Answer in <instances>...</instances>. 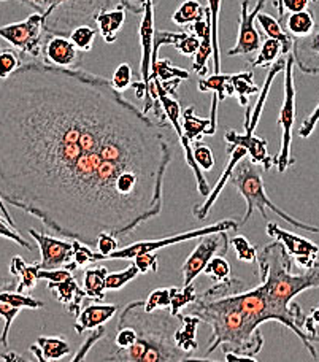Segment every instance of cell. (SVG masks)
Here are the masks:
<instances>
[{"instance_id":"11","label":"cell","mask_w":319,"mask_h":362,"mask_svg":"<svg viewBox=\"0 0 319 362\" xmlns=\"http://www.w3.org/2000/svg\"><path fill=\"white\" fill-rule=\"evenodd\" d=\"M38 280H47L48 289L57 302H61L65 310L76 316L81 312L83 300L86 299L84 289L78 286L76 280L67 269H53V270H38Z\"/></svg>"},{"instance_id":"42","label":"cell","mask_w":319,"mask_h":362,"mask_svg":"<svg viewBox=\"0 0 319 362\" xmlns=\"http://www.w3.org/2000/svg\"><path fill=\"white\" fill-rule=\"evenodd\" d=\"M204 274L214 281H224L227 278H231V264L226 261L224 256H214L207 264Z\"/></svg>"},{"instance_id":"51","label":"cell","mask_w":319,"mask_h":362,"mask_svg":"<svg viewBox=\"0 0 319 362\" xmlns=\"http://www.w3.org/2000/svg\"><path fill=\"white\" fill-rule=\"evenodd\" d=\"M137 340L135 331L129 326L118 327V332L115 335V346L116 350H127V348L132 346Z\"/></svg>"},{"instance_id":"23","label":"cell","mask_w":319,"mask_h":362,"mask_svg":"<svg viewBox=\"0 0 319 362\" xmlns=\"http://www.w3.org/2000/svg\"><path fill=\"white\" fill-rule=\"evenodd\" d=\"M200 325V318L195 315H183L181 313V322L180 326L175 329L173 339L175 344L180 348L181 351H185L187 356L195 359L194 353L199 350V344H197V329Z\"/></svg>"},{"instance_id":"9","label":"cell","mask_w":319,"mask_h":362,"mask_svg":"<svg viewBox=\"0 0 319 362\" xmlns=\"http://www.w3.org/2000/svg\"><path fill=\"white\" fill-rule=\"evenodd\" d=\"M47 30L40 13H32L21 23L0 25V38L8 42L13 48L30 56L34 61L43 57V45L47 40Z\"/></svg>"},{"instance_id":"3","label":"cell","mask_w":319,"mask_h":362,"mask_svg":"<svg viewBox=\"0 0 319 362\" xmlns=\"http://www.w3.org/2000/svg\"><path fill=\"white\" fill-rule=\"evenodd\" d=\"M256 264L259 266L260 286L264 288L278 312L283 315V326L291 329L302 340L313 359H318L313 344L315 341L319 344V335L305 332L307 315L297 302L292 300L305 291L319 288V262L315 261L311 267L292 274V257L284 250L283 243L275 240L257 251Z\"/></svg>"},{"instance_id":"27","label":"cell","mask_w":319,"mask_h":362,"mask_svg":"<svg viewBox=\"0 0 319 362\" xmlns=\"http://www.w3.org/2000/svg\"><path fill=\"white\" fill-rule=\"evenodd\" d=\"M256 23L260 25V29L264 30L265 37L275 38V40L279 42V45H282V56L283 57H286L291 53L294 37H292L288 30L283 29V24L279 23V19L260 11L256 16Z\"/></svg>"},{"instance_id":"45","label":"cell","mask_w":319,"mask_h":362,"mask_svg":"<svg viewBox=\"0 0 319 362\" xmlns=\"http://www.w3.org/2000/svg\"><path fill=\"white\" fill-rule=\"evenodd\" d=\"M192 156L202 172H208L214 167V154L210 146L200 145L197 141V144L192 145Z\"/></svg>"},{"instance_id":"21","label":"cell","mask_w":319,"mask_h":362,"mask_svg":"<svg viewBox=\"0 0 319 362\" xmlns=\"http://www.w3.org/2000/svg\"><path fill=\"white\" fill-rule=\"evenodd\" d=\"M154 2H148L143 11L140 23V45H141V61H140V78L148 86V78L151 74V56H153V35H154Z\"/></svg>"},{"instance_id":"34","label":"cell","mask_w":319,"mask_h":362,"mask_svg":"<svg viewBox=\"0 0 319 362\" xmlns=\"http://www.w3.org/2000/svg\"><path fill=\"white\" fill-rule=\"evenodd\" d=\"M200 43H199V48L195 51L194 57V62H192V70L197 75L204 76L208 74V61H210V57L213 56V47H211V29L210 25L205 29L204 34L199 38Z\"/></svg>"},{"instance_id":"44","label":"cell","mask_w":319,"mask_h":362,"mask_svg":"<svg viewBox=\"0 0 319 362\" xmlns=\"http://www.w3.org/2000/svg\"><path fill=\"white\" fill-rule=\"evenodd\" d=\"M132 80H134V72H132V67L129 66L127 62L121 64V66L116 67L115 74L112 76V86L120 90V93H124L130 86H132Z\"/></svg>"},{"instance_id":"13","label":"cell","mask_w":319,"mask_h":362,"mask_svg":"<svg viewBox=\"0 0 319 362\" xmlns=\"http://www.w3.org/2000/svg\"><path fill=\"white\" fill-rule=\"evenodd\" d=\"M267 235L275 238V240L282 242L284 250L292 257V262H296L298 269H308L318 261L319 248L318 245L307 240L297 234H292L289 230H284L279 228L277 223L267 221Z\"/></svg>"},{"instance_id":"47","label":"cell","mask_w":319,"mask_h":362,"mask_svg":"<svg viewBox=\"0 0 319 362\" xmlns=\"http://www.w3.org/2000/svg\"><path fill=\"white\" fill-rule=\"evenodd\" d=\"M107 335V327L105 326H99L93 329V332H91L89 337L83 341V345L80 346V350L76 351V354L74 358H71V361L74 362H78V361H84L88 358V353L91 351V348H93L97 341H100L103 337Z\"/></svg>"},{"instance_id":"38","label":"cell","mask_w":319,"mask_h":362,"mask_svg":"<svg viewBox=\"0 0 319 362\" xmlns=\"http://www.w3.org/2000/svg\"><path fill=\"white\" fill-rule=\"evenodd\" d=\"M282 56V45L275 38H265V42L260 47L259 54L255 61H251V67H269ZM283 57V56H282Z\"/></svg>"},{"instance_id":"8","label":"cell","mask_w":319,"mask_h":362,"mask_svg":"<svg viewBox=\"0 0 319 362\" xmlns=\"http://www.w3.org/2000/svg\"><path fill=\"white\" fill-rule=\"evenodd\" d=\"M284 99L282 110L278 115V127L282 129V146H279V153L273 158V167H277L279 173H283L289 169V167L296 163L291 154V145H292V129H294L296 122V78H294V69L296 62L294 57L289 53L284 57Z\"/></svg>"},{"instance_id":"49","label":"cell","mask_w":319,"mask_h":362,"mask_svg":"<svg viewBox=\"0 0 319 362\" xmlns=\"http://www.w3.org/2000/svg\"><path fill=\"white\" fill-rule=\"evenodd\" d=\"M0 235L8 238V240L15 242L16 245H19V247L24 248V250H32V243L25 240V238H23V235L19 234V232L13 228L11 224H8V221L6 219H4L2 216H0Z\"/></svg>"},{"instance_id":"31","label":"cell","mask_w":319,"mask_h":362,"mask_svg":"<svg viewBox=\"0 0 319 362\" xmlns=\"http://www.w3.org/2000/svg\"><path fill=\"white\" fill-rule=\"evenodd\" d=\"M190 72L185 69H180V67H175L170 59H151V74H149V81H161V83H166V81H170V80H187L190 78ZM148 95V94H146Z\"/></svg>"},{"instance_id":"22","label":"cell","mask_w":319,"mask_h":362,"mask_svg":"<svg viewBox=\"0 0 319 362\" xmlns=\"http://www.w3.org/2000/svg\"><path fill=\"white\" fill-rule=\"evenodd\" d=\"M118 313V305H112V303H89L88 307L81 308L80 315L76 316L75 321V331L78 335H83L86 331H93V329L105 325L113 316Z\"/></svg>"},{"instance_id":"56","label":"cell","mask_w":319,"mask_h":362,"mask_svg":"<svg viewBox=\"0 0 319 362\" xmlns=\"http://www.w3.org/2000/svg\"><path fill=\"white\" fill-rule=\"evenodd\" d=\"M18 280L15 278H0V293H16Z\"/></svg>"},{"instance_id":"61","label":"cell","mask_w":319,"mask_h":362,"mask_svg":"<svg viewBox=\"0 0 319 362\" xmlns=\"http://www.w3.org/2000/svg\"><path fill=\"white\" fill-rule=\"evenodd\" d=\"M308 318L315 322V325H319V307L311 310V313L308 315Z\"/></svg>"},{"instance_id":"59","label":"cell","mask_w":319,"mask_h":362,"mask_svg":"<svg viewBox=\"0 0 319 362\" xmlns=\"http://www.w3.org/2000/svg\"><path fill=\"white\" fill-rule=\"evenodd\" d=\"M30 353L34 354V356H37V361H40V362H45V358H43V353H42V350H40V346H38L37 344L35 345H32L30 348Z\"/></svg>"},{"instance_id":"26","label":"cell","mask_w":319,"mask_h":362,"mask_svg":"<svg viewBox=\"0 0 319 362\" xmlns=\"http://www.w3.org/2000/svg\"><path fill=\"white\" fill-rule=\"evenodd\" d=\"M38 270H40V262L25 264L21 256H13L10 262V274L19 278L16 293L28 294L32 289L37 288L38 283Z\"/></svg>"},{"instance_id":"25","label":"cell","mask_w":319,"mask_h":362,"mask_svg":"<svg viewBox=\"0 0 319 362\" xmlns=\"http://www.w3.org/2000/svg\"><path fill=\"white\" fill-rule=\"evenodd\" d=\"M126 10L121 5L113 10H102L95 18V24L99 28V34L105 43H115L120 30L124 28Z\"/></svg>"},{"instance_id":"48","label":"cell","mask_w":319,"mask_h":362,"mask_svg":"<svg viewBox=\"0 0 319 362\" xmlns=\"http://www.w3.org/2000/svg\"><path fill=\"white\" fill-rule=\"evenodd\" d=\"M19 66H21V61H19V56L15 49L0 51V78L10 76Z\"/></svg>"},{"instance_id":"19","label":"cell","mask_w":319,"mask_h":362,"mask_svg":"<svg viewBox=\"0 0 319 362\" xmlns=\"http://www.w3.org/2000/svg\"><path fill=\"white\" fill-rule=\"evenodd\" d=\"M224 140L231 145L243 146L246 153L250 154L251 163L259 164L264 167L265 172H269L273 167V158L269 154V148H267V140L257 135H246L238 134L236 131H227L224 135Z\"/></svg>"},{"instance_id":"28","label":"cell","mask_w":319,"mask_h":362,"mask_svg":"<svg viewBox=\"0 0 319 362\" xmlns=\"http://www.w3.org/2000/svg\"><path fill=\"white\" fill-rule=\"evenodd\" d=\"M108 270L103 266H93L84 270L83 276V289L86 293V297L95 300H103L105 297V280Z\"/></svg>"},{"instance_id":"43","label":"cell","mask_w":319,"mask_h":362,"mask_svg":"<svg viewBox=\"0 0 319 362\" xmlns=\"http://www.w3.org/2000/svg\"><path fill=\"white\" fill-rule=\"evenodd\" d=\"M232 247L236 250V256L238 261H245L250 264H256L257 261V248L253 247L248 238L243 235H236L232 238Z\"/></svg>"},{"instance_id":"58","label":"cell","mask_w":319,"mask_h":362,"mask_svg":"<svg viewBox=\"0 0 319 362\" xmlns=\"http://www.w3.org/2000/svg\"><path fill=\"white\" fill-rule=\"evenodd\" d=\"M0 361H5V362H19V361H25L23 356H19V354H15L10 350H6V354H4V356H0Z\"/></svg>"},{"instance_id":"53","label":"cell","mask_w":319,"mask_h":362,"mask_svg":"<svg viewBox=\"0 0 319 362\" xmlns=\"http://www.w3.org/2000/svg\"><path fill=\"white\" fill-rule=\"evenodd\" d=\"M318 122H319V103H318L313 112H311L308 118L303 119L301 129H298V135H301L302 139H308L310 135L315 132Z\"/></svg>"},{"instance_id":"30","label":"cell","mask_w":319,"mask_h":362,"mask_svg":"<svg viewBox=\"0 0 319 362\" xmlns=\"http://www.w3.org/2000/svg\"><path fill=\"white\" fill-rule=\"evenodd\" d=\"M223 0H208L207 11L210 16L211 29V47H213V74L221 72V49H219V13Z\"/></svg>"},{"instance_id":"46","label":"cell","mask_w":319,"mask_h":362,"mask_svg":"<svg viewBox=\"0 0 319 362\" xmlns=\"http://www.w3.org/2000/svg\"><path fill=\"white\" fill-rule=\"evenodd\" d=\"M170 307V289H156L148 296L145 300L146 312H156V310H164Z\"/></svg>"},{"instance_id":"20","label":"cell","mask_w":319,"mask_h":362,"mask_svg":"<svg viewBox=\"0 0 319 362\" xmlns=\"http://www.w3.org/2000/svg\"><path fill=\"white\" fill-rule=\"evenodd\" d=\"M199 37L192 32H170V30H154L153 35V56L151 59H158L159 49L164 45L177 48L181 54L192 57L199 48Z\"/></svg>"},{"instance_id":"39","label":"cell","mask_w":319,"mask_h":362,"mask_svg":"<svg viewBox=\"0 0 319 362\" xmlns=\"http://www.w3.org/2000/svg\"><path fill=\"white\" fill-rule=\"evenodd\" d=\"M95 35H97V32L93 25L81 24V25H76V28L70 32L69 38H70V42L75 45L78 51L89 53V51L94 47Z\"/></svg>"},{"instance_id":"60","label":"cell","mask_w":319,"mask_h":362,"mask_svg":"<svg viewBox=\"0 0 319 362\" xmlns=\"http://www.w3.org/2000/svg\"><path fill=\"white\" fill-rule=\"evenodd\" d=\"M275 6L278 10V19L279 23L284 21V8H283V0H275Z\"/></svg>"},{"instance_id":"32","label":"cell","mask_w":319,"mask_h":362,"mask_svg":"<svg viewBox=\"0 0 319 362\" xmlns=\"http://www.w3.org/2000/svg\"><path fill=\"white\" fill-rule=\"evenodd\" d=\"M232 75L227 74H213L207 78L199 80V90L200 93H208V90H213L214 95L218 97L219 102H223L227 97L233 95V88H232Z\"/></svg>"},{"instance_id":"4","label":"cell","mask_w":319,"mask_h":362,"mask_svg":"<svg viewBox=\"0 0 319 362\" xmlns=\"http://www.w3.org/2000/svg\"><path fill=\"white\" fill-rule=\"evenodd\" d=\"M181 315L170 312H146L145 300L130 302L122 308L118 327H132L137 335L135 344L127 350H115L107 361L113 362H183L191 361L175 344L173 334L180 326Z\"/></svg>"},{"instance_id":"50","label":"cell","mask_w":319,"mask_h":362,"mask_svg":"<svg viewBox=\"0 0 319 362\" xmlns=\"http://www.w3.org/2000/svg\"><path fill=\"white\" fill-rule=\"evenodd\" d=\"M158 261H159V256L156 251L153 253H143L134 257V264L139 269L140 274H148V272H158Z\"/></svg>"},{"instance_id":"35","label":"cell","mask_w":319,"mask_h":362,"mask_svg":"<svg viewBox=\"0 0 319 362\" xmlns=\"http://www.w3.org/2000/svg\"><path fill=\"white\" fill-rule=\"evenodd\" d=\"M37 345L40 346L45 362L47 361H59L64 356L70 354V345L64 337H38Z\"/></svg>"},{"instance_id":"62","label":"cell","mask_w":319,"mask_h":362,"mask_svg":"<svg viewBox=\"0 0 319 362\" xmlns=\"http://www.w3.org/2000/svg\"><path fill=\"white\" fill-rule=\"evenodd\" d=\"M311 2H315V4H319V0H311Z\"/></svg>"},{"instance_id":"29","label":"cell","mask_w":319,"mask_h":362,"mask_svg":"<svg viewBox=\"0 0 319 362\" xmlns=\"http://www.w3.org/2000/svg\"><path fill=\"white\" fill-rule=\"evenodd\" d=\"M232 88L233 94L237 95L240 107H250V97L259 94L260 88L255 83V72L253 69L245 70V72L232 75Z\"/></svg>"},{"instance_id":"12","label":"cell","mask_w":319,"mask_h":362,"mask_svg":"<svg viewBox=\"0 0 319 362\" xmlns=\"http://www.w3.org/2000/svg\"><path fill=\"white\" fill-rule=\"evenodd\" d=\"M227 251H229V238H227L226 230L214 232V234H208L202 238V242L187 256L185 266L181 269L185 286L194 283L195 278L204 274V269L211 261V257L226 256Z\"/></svg>"},{"instance_id":"5","label":"cell","mask_w":319,"mask_h":362,"mask_svg":"<svg viewBox=\"0 0 319 362\" xmlns=\"http://www.w3.org/2000/svg\"><path fill=\"white\" fill-rule=\"evenodd\" d=\"M43 16L47 34L67 35L76 25L95 24L102 10H108L112 0H16Z\"/></svg>"},{"instance_id":"6","label":"cell","mask_w":319,"mask_h":362,"mask_svg":"<svg viewBox=\"0 0 319 362\" xmlns=\"http://www.w3.org/2000/svg\"><path fill=\"white\" fill-rule=\"evenodd\" d=\"M229 181L246 202L245 216L242 218V221L238 223V228H243V226L250 221V218L253 216V213H255L256 209L260 211V215H262L265 221H269V216H267L265 210L270 209L273 213H277L279 218L284 219L286 223L294 226V228L311 232V234H319V228H316V226L298 221V219L289 216L288 213L283 211L279 206H277L272 202L270 197L267 196L265 192L264 180L260 177L256 164H253L251 160L245 158L240 160V163L236 165V169H233Z\"/></svg>"},{"instance_id":"18","label":"cell","mask_w":319,"mask_h":362,"mask_svg":"<svg viewBox=\"0 0 319 362\" xmlns=\"http://www.w3.org/2000/svg\"><path fill=\"white\" fill-rule=\"evenodd\" d=\"M43 57L51 66L74 69L78 64V49L67 35L48 34L43 45Z\"/></svg>"},{"instance_id":"33","label":"cell","mask_w":319,"mask_h":362,"mask_svg":"<svg viewBox=\"0 0 319 362\" xmlns=\"http://www.w3.org/2000/svg\"><path fill=\"white\" fill-rule=\"evenodd\" d=\"M283 25L292 37L307 35L315 29V25H316L315 13L311 10L294 11V13H291L288 18H286V21H283Z\"/></svg>"},{"instance_id":"55","label":"cell","mask_w":319,"mask_h":362,"mask_svg":"<svg viewBox=\"0 0 319 362\" xmlns=\"http://www.w3.org/2000/svg\"><path fill=\"white\" fill-rule=\"evenodd\" d=\"M311 0H283V8L284 11L294 13V11H302L307 10Z\"/></svg>"},{"instance_id":"54","label":"cell","mask_w":319,"mask_h":362,"mask_svg":"<svg viewBox=\"0 0 319 362\" xmlns=\"http://www.w3.org/2000/svg\"><path fill=\"white\" fill-rule=\"evenodd\" d=\"M148 2H154V0H120V5L132 15H143Z\"/></svg>"},{"instance_id":"41","label":"cell","mask_w":319,"mask_h":362,"mask_svg":"<svg viewBox=\"0 0 319 362\" xmlns=\"http://www.w3.org/2000/svg\"><path fill=\"white\" fill-rule=\"evenodd\" d=\"M140 275L139 269H137L135 264L132 262L130 266L121 272H113V274H107L105 280V288L108 291H120L126 286L129 281L135 280L137 276Z\"/></svg>"},{"instance_id":"36","label":"cell","mask_w":319,"mask_h":362,"mask_svg":"<svg viewBox=\"0 0 319 362\" xmlns=\"http://www.w3.org/2000/svg\"><path fill=\"white\" fill-rule=\"evenodd\" d=\"M205 16V6L202 5L199 0H185L181 4L177 11L172 15V21L181 25V28H186V25L192 24L195 19Z\"/></svg>"},{"instance_id":"7","label":"cell","mask_w":319,"mask_h":362,"mask_svg":"<svg viewBox=\"0 0 319 362\" xmlns=\"http://www.w3.org/2000/svg\"><path fill=\"white\" fill-rule=\"evenodd\" d=\"M238 223L233 221V219H223L216 224L205 226V228L190 230V232H181L177 235H168L162 238H154V240H141L135 242L132 245H127L124 248H116L115 251L108 255H100V253H93V262H100V261H108V259H134L135 256L143 255V253H153V251H159L162 248L170 247V245H177L181 242L192 240V238L205 237L208 234H214V232H229V230H237Z\"/></svg>"},{"instance_id":"10","label":"cell","mask_w":319,"mask_h":362,"mask_svg":"<svg viewBox=\"0 0 319 362\" xmlns=\"http://www.w3.org/2000/svg\"><path fill=\"white\" fill-rule=\"evenodd\" d=\"M154 83V81H153ZM154 88H156V93H158L159 97V102H161V107H162V112H164L166 118L170 122L175 134H177V137L181 144V148H183V153H185V159L187 165L191 167L194 175H195V181H197V189L200 192L202 197H207L208 194H210V185L207 183V180L204 177V173H202L200 167L197 165V163L194 160L192 156V145L190 141L186 140L185 137V132H183V127H181V107H180V102L177 100V97H172L168 95L164 89L161 86V81H156L154 83Z\"/></svg>"},{"instance_id":"2","label":"cell","mask_w":319,"mask_h":362,"mask_svg":"<svg viewBox=\"0 0 319 362\" xmlns=\"http://www.w3.org/2000/svg\"><path fill=\"white\" fill-rule=\"evenodd\" d=\"M187 313L199 316L200 321L211 326V344L202 361L223 348L226 361L256 362V354L264 346V335L259 326L265 321H278L279 325L283 321L282 313L260 283L250 291L243 289L214 299L197 294Z\"/></svg>"},{"instance_id":"52","label":"cell","mask_w":319,"mask_h":362,"mask_svg":"<svg viewBox=\"0 0 319 362\" xmlns=\"http://www.w3.org/2000/svg\"><path fill=\"white\" fill-rule=\"evenodd\" d=\"M95 248H97V253L105 256L108 253H112V251H115L116 248H120V240L115 235L108 234V232H100L99 237H97Z\"/></svg>"},{"instance_id":"14","label":"cell","mask_w":319,"mask_h":362,"mask_svg":"<svg viewBox=\"0 0 319 362\" xmlns=\"http://www.w3.org/2000/svg\"><path fill=\"white\" fill-rule=\"evenodd\" d=\"M267 0H257L256 6L250 8V0H242V8H240V28L238 38L236 47L227 51V56H248L256 53L260 48V34L256 29V16L265 6Z\"/></svg>"},{"instance_id":"40","label":"cell","mask_w":319,"mask_h":362,"mask_svg":"<svg viewBox=\"0 0 319 362\" xmlns=\"http://www.w3.org/2000/svg\"><path fill=\"white\" fill-rule=\"evenodd\" d=\"M21 307L13 305L8 302H0V320H4V329L0 334V346H4L5 350H8V334L13 321L16 320V316L21 313Z\"/></svg>"},{"instance_id":"37","label":"cell","mask_w":319,"mask_h":362,"mask_svg":"<svg viewBox=\"0 0 319 362\" xmlns=\"http://www.w3.org/2000/svg\"><path fill=\"white\" fill-rule=\"evenodd\" d=\"M170 289V312L173 316H180L181 310L185 307L191 305V303L195 300L197 297V293H195V286L191 284H186L183 288H168Z\"/></svg>"},{"instance_id":"16","label":"cell","mask_w":319,"mask_h":362,"mask_svg":"<svg viewBox=\"0 0 319 362\" xmlns=\"http://www.w3.org/2000/svg\"><path fill=\"white\" fill-rule=\"evenodd\" d=\"M291 54L302 74L319 75V25L307 35L294 37Z\"/></svg>"},{"instance_id":"1","label":"cell","mask_w":319,"mask_h":362,"mask_svg":"<svg viewBox=\"0 0 319 362\" xmlns=\"http://www.w3.org/2000/svg\"><path fill=\"white\" fill-rule=\"evenodd\" d=\"M172 131L100 75L21 64L0 78V197L70 240L122 242L161 215Z\"/></svg>"},{"instance_id":"15","label":"cell","mask_w":319,"mask_h":362,"mask_svg":"<svg viewBox=\"0 0 319 362\" xmlns=\"http://www.w3.org/2000/svg\"><path fill=\"white\" fill-rule=\"evenodd\" d=\"M29 235L34 238L40 250L42 259H40V269L53 270L65 266L74 257V245L70 242L59 240V238L45 235L37 229H29Z\"/></svg>"},{"instance_id":"57","label":"cell","mask_w":319,"mask_h":362,"mask_svg":"<svg viewBox=\"0 0 319 362\" xmlns=\"http://www.w3.org/2000/svg\"><path fill=\"white\" fill-rule=\"evenodd\" d=\"M0 213H2V216L6 219V221H8V224H11L13 228H15V219L11 218V215H10V211H8V209H6V204L4 202V199L0 197Z\"/></svg>"},{"instance_id":"17","label":"cell","mask_w":319,"mask_h":362,"mask_svg":"<svg viewBox=\"0 0 319 362\" xmlns=\"http://www.w3.org/2000/svg\"><path fill=\"white\" fill-rule=\"evenodd\" d=\"M227 153H229L231 158H229V163H227L226 169H224V172H223V175L219 177L218 183L214 185L213 189H210V194H208V196L205 197V202L202 204V205H195L194 209H192V215H194V218H197L199 221H202V219H205V218L208 216V213H210L211 206H213L214 202H216V200H218L219 194L223 192L226 185L229 183V180H231V177H232L233 169H236V165L246 156V154H248V153H246V150H245L243 146L231 145V144H227Z\"/></svg>"},{"instance_id":"24","label":"cell","mask_w":319,"mask_h":362,"mask_svg":"<svg viewBox=\"0 0 319 362\" xmlns=\"http://www.w3.org/2000/svg\"><path fill=\"white\" fill-rule=\"evenodd\" d=\"M181 127H183L186 140L191 145L200 141L204 135L211 137V135L216 134V131L211 127L210 118H200V116L195 115L192 105L181 110Z\"/></svg>"}]
</instances>
